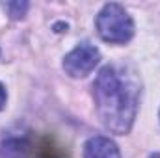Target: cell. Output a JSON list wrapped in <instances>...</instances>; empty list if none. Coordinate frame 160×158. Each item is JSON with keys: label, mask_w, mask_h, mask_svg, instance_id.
<instances>
[{"label": "cell", "mask_w": 160, "mask_h": 158, "mask_svg": "<svg viewBox=\"0 0 160 158\" xmlns=\"http://www.w3.org/2000/svg\"><path fill=\"white\" fill-rule=\"evenodd\" d=\"M149 158H160V153H155V155H151Z\"/></svg>", "instance_id": "9c48e42d"}, {"label": "cell", "mask_w": 160, "mask_h": 158, "mask_svg": "<svg viewBox=\"0 0 160 158\" xmlns=\"http://www.w3.org/2000/svg\"><path fill=\"white\" fill-rule=\"evenodd\" d=\"M97 32L101 36V39L106 43H116L123 45L134 36V22L130 19V15L125 11V7L110 2L104 4L102 9L97 15Z\"/></svg>", "instance_id": "7a4b0ae2"}, {"label": "cell", "mask_w": 160, "mask_h": 158, "mask_svg": "<svg viewBox=\"0 0 160 158\" xmlns=\"http://www.w3.org/2000/svg\"><path fill=\"white\" fill-rule=\"evenodd\" d=\"M39 158H62V156H60V155H58L54 149H45V151L41 153Z\"/></svg>", "instance_id": "52a82bcc"}, {"label": "cell", "mask_w": 160, "mask_h": 158, "mask_svg": "<svg viewBox=\"0 0 160 158\" xmlns=\"http://www.w3.org/2000/svg\"><path fill=\"white\" fill-rule=\"evenodd\" d=\"M101 60V52L95 45L84 41L77 45L65 58H63V69L69 77L73 78H82L86 75H89L95 65Z\"/></svg>", "instance_id": "3957f363"}, {"label": "cell", "mask_w": 160, "mask_h": 158, "mask_svg": "<svg viewBox=\"0 0 160 158\" xmlns=\"http://www.w3.org/2000/svg\"><path fill=\"white\" fill-rule=\"evenodd\" d=\"M32 143L26 138H8L0 143V158H30Z\"/></svg>", "instance_id": "5b68a950"}, {"label": "cell", "mask_w": 160, "mask_h": 158, "mask_svg": "<svg viewBox=\"0 0 160 158\" xmlns=\"http://www.w3.org/2000/svg\"><path fill=\"white\" fill-rule=\"evenodd\" d=\"M4 6L9 11L11 19H22L24 13H26V9H28V2H8Z\"/></svg>", "instance_id": "8992f818"}, {"label": "cell", "mask_w": 160, "mask_h": 158, "mask_svg": "<svg viewBox=\"0 0 160 158\" xmlns=\"http://www.w3.org/2000/svg\"><path fill=\"white\" fill-rule=\"evenodd\" d=\"M93 97L102 125L127 134L132 128L140 104V84L121 65H104L93 82Z\"/></svg>", "instance_id": "6da1fadb"}, {"label": "cell", "mask_w": 160, "mask_h": 158, "mask_svg": "<svg viewBox=\"0 0 160 158\" xmlns=\"http://www.w3.org/2000/svg\"><path fill=\"white\" fill-rule=\"evenodd\" d=\"M6 106V89H4V86L0 84V110Z\"/></svg>", "instance_id": "ba28073f"}, {"label": "cell", "mask_w": 160, "mask_h": 158, "mask_svg": "<svg viewBox=\"0 0 160 158\" xmlns=\"http://www.w3.org/2000/svg\"><path fill=\"white\" fill-rule=\"evenodd\" d=\"M84 158H121L114 140L106 136H93L84 145Z\"/></svg>", "instance_id": "277c9868"}]
</instances>
